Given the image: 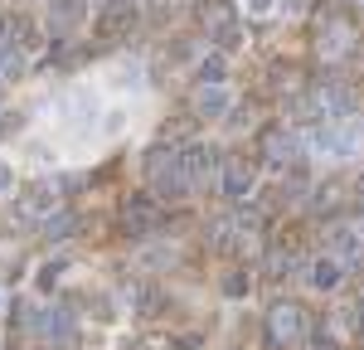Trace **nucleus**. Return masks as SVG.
Masks as SVG:
<instances>
[{
	"instance_id": "11",
	"label": "nucleus",
	"mask_w": 364,
	"mask_h": 350,
	"mask_svg": "<svg viewBox=\"0 0 364 350\" xmlns=\"http://www.w3.org/2000/svg\"><path fill=\"white\" fill-rule=\"evenodd\" d=\"M311 277H316V287H336V282H340V262H316Z\"/></svg>"
},
{
	"instance_id": "7",
	"label": "nucleus",
	"mask_w": 364,
	"mask_h": 350,
	"mask_svg": "<svg viewBox=\"0 0 364 350\" xmlns=\"http://www.w3.org/2000/svg\"><path fill=\"white\" fill-rule=\"evenodd\" d=\"M248 190H252V166H243V161H228V166H224V195L243 200Z\"/></svg>"
},
{
	"instance_id": "8",
	"label": "nucleus",
	"mask_w": 364,
	"mask_h": 350,
	"mask_svg": "<svg viewBox=\"0 0 364 350\" xmlns=\"http://www.w3.org/2000/svg\"><path fill=\"white\" fill-rule=\"evenodd\" d=\"M331 248L340 253V262H360L364 253V238L355 229H331Z\"/></svg>"
},
{
	"instance_id": "9",
	"label": "nucleus",
	"mask_w": 364,
	"mask_h": 350,
	"mask_svg": "<svg viewBox=\"0 0 364 350\" xmlns=\"http://www.w3.org/2000/svg\"><path fill=\"white\" fill-rule=\"evenodd\" d=\"M199 20L209 29H224L228 25V0H204V5H199Z\"/></svg>"
},
{
	"instance_id": "1",
	"label": "nucleus",
	"mask_w": 364,
	"mask_h": 350,
	"mask_svg": "<svg viewBox=\"0 0 364 350\" xmlns=\"http://www.w3.org/2000/svg\"><path fill=\"white\" fill-rule=\"evenodd\" d=\"M316 151H321V156H340V161L360 156V151H364V122H355V117L331 122V127L316 137Z\"/></svg>"
},
{
	"instance_id": "2",
	"label": "nucleus",
	"mask_w": 364,
	"mask_h": 350,
	"mask_svg": "<svg viewBox=\"0 0 364 350\" xmlns=\"http://www.w3.org/2000/svg\"><path fill=\"white\" fill-rule=\"evenodd\" d=\"M146 175H151V185H161L170 195H185V171H180V156L170 151V146H156L151 156H146Z\"/></svg>"
},
{
	"instance_id": "14",
	"label": "nucleus",
	"mask_w": 364,
	"mask_h": 350,
	"mask_svg": "<svg viewBox=\"0 0 364 350\" xmlns=\"http://www.w3.org/2000/svg\"><path fill=\"white\" fill-rule=\"evenodd\" d=\"M10 185H15V175H10L5 166H0V190H10Z\"/></svg>"
},
{
	"instance_id": "10",
	"label": "nucleus",
	"mask_w": 364,
	"mask_h": 350,
	"mask_svg": "<svg viewBox=\"0 0 364 350\" xmlns=\"http://www.w3.org/2000/svg\"><path fill=\"white\" fill-rule=\"evenodd\" d=\"M345 49H350V29H340V25L321 39V54H345Z\"/></svg>"
},
{
	"instance_id": "5",
	"label": "nucleus",
	"mask_w": 364,
	"mask_h": 350,
	"mask_svg": "<svg viewBox=\"0 0 364 350\" xmlns=\"http://www.w3.org/2000/svg\"><path fill=\"white\" fill-rule=\"evenodd\" d=\"M195 112L199 117H224L228 112V92L219 83H199L195 88Z\"/></svg>"
},
{
	"instance_id": "6",
	"label": "nucleus",
	"mask_w": 364,
	"mask_h": 350,
	"mask_svg": "<svg viewBox=\"0 0 364 350\" xmlns=\"http://www.w3.org/2000/svg\"><path fill=\"white\" fill-rule=\"evenodd\" d=\"M316 107H321V112H331V117H345L350 107H355V97H350V88H345V83H331V88H321V92H316Z\"/></svg>"
},
{
	"instance_id": "4",
	"label": "nucleus",
	"mask_w": 364,
	"mask_h": 350,
	"mask_svg": "<svg viewBox=\"0 0 364 350\" xmlns=\"http://www.w3.org/2000/svg\"><path fill=\"white\" fill-rule=\"evenodd\" d=\"M83 15H87V0H49V29H54V34L78 29Z\"/></svg>"
},
{
	"instance_id": "3",
	"label": "nucleus",
	"mask_w": 364,
	"mask_h": 350,
	"mask_svg": "<svg viewBox=\"0 0 364 350\" xmlns=\"http://www.w3.org/2000/svg\"><path fill=\"white\" fill-rule=\"evenodd\" d=\"M267 326H272V341H296V336L306 331V312H301L296 302H287V307H277V312H272V321H267Z\"/></svg>"
},
{
	"instance_id": "12",
	"label": "nucleus",
	"mask_w": 364,
	"mask_h": 350,
	"mask_svg": "<svg viewBox=\"0 0 364 350\" xmlns=\"http://www.w3.org/2000/svg\"><path fill=\"white\" fill-rule=\"evenodd\" d=\"M199 73H204V83H219V78H224V58H219V54H209Z\"/></svg>"
},
{
	"instance_id": "13",
	"label": "nucleus",
	"mask_w": 364,
	"mask_h": 350,
	"mask_svg": "<svg viewBox=\"0 0 364 350\" xmlns=\"http://www.w3.org/2000/svg\"><path fill=\"white\" fill-rule=\"evenodd\" d=\"M252 5V15H267V10H272V0H248Z\"/></svg>"
}]
</instances>
